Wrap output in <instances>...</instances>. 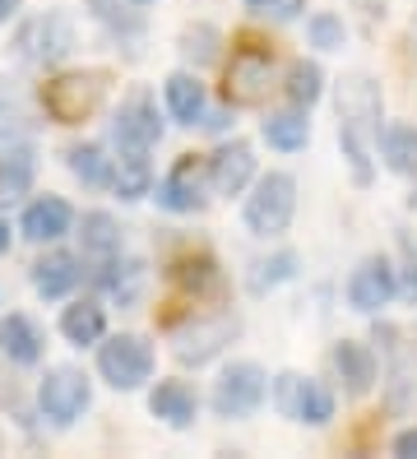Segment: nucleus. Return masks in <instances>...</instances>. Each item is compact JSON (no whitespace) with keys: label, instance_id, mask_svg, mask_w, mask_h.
Returning <instances> with one entry per match:
<instances>
[{"label":"nucleus","instance_id":"nucleus-6","mask_svg":"<svg viewBox=\"0 0 417 459\" xmlns=\"http://www.w3.org/2000/svg\"><path fill=\"white\" fill-rule=\"evenodd\" d=\"M269 394V376L256 362H232L213 385V413L218 418H250Z\"/></svg>","mask_w":417,"mask_h":459},{"label":"nucleus","instance_id":"nucleus-22","mask_svg":"<svg viewBox=\"0 0 417 459\" xmlns=\"http://www.w3.org/2000/svg\"><path fill=\"white\" fill-rule=\"evenodd\" d=\"M65 168L83 186H111L117 181V158H107L102 144H70L65 149Z\"/></svg>","mask_w":417,"mask_h":459},{"label":"nucleus","instance_id":"nucleus-35","mask_svg":"<svg viewBox=\"0 0 417 459\" xmlns=\"http://www.w3.org/2000/svg\"><path fill=\"white\" fill-rule=\"evenodd\" d=\"M399 292L408 297V302H417V260L408 264V274H404V283H399Z\"/></svg>","mask_w":417,"mask_h":459},{"label":"nucleus","instance_id":"nucleus-31","mask_svg":"<svg viewBox=\"0 0 417 459\" xmlns=\"http://www.w3.org/2000/svg\"><path fill=\"white\" fill-rule=\"evenodd\" d=\"M181 56L195 61V65H209L218 56V29H209V23H200V29H186L181 33Z\"/></svg>","mask_w":417,"mask_h":459},{"label":"nucleus","instance_id":"nucleus-36","mask_svg":"<svg viewBox=\"0 0 417 459\" xmlns=\"http://www.w3.org/2000/svg\"><path fill=\"white\" fill-rule=\"evenodd\" d=\"M19 5H23V0H0V23H5V19H10Z\"/></svg>","mask_w":417,"mask_h":459},{"label":"nucleus","instance_id":"nucleus-33","mask_svg":"<svg viewBox=\"0 0 417 459\" xmlns=\"http://www.w3.org/2000/svg\"><path fill=\"white\" fill-rule=\"evenodd\" d=\"M395 455L417 459V427H413V431H399V437H395Z\"/></svg>","mask_w":417,"mask_h":459},{"label":"nucleus","instance_id":"nucleus-5","mask_svg":"<svg viewBox=\"0 0 417 459\" xmlns=\"http://www.w3.org/2000/svg\"><path fill=\"white\" fill-rule=\"evenodd\" d=\"M14 47H19L23 61L56 65L61 56H70V47H74V23H70V14H61V10L33 14V19H28L23 29L14 33Z\"/></svg>","mask_w":417,"mask_h":459},{"label":"nucleus","instance_id":"nucleus-14","mask_svg":"<svg viewBox=\"0 0 417 459\" xmlns=\"http://www.w3.org/2000/svg\"><path fill=\"white\" fill-rule=\"evenodd\" d=\"M74 223V213L61 195H42L23 209V237L28 241H61Z\"/></svg>","mask_w":417,"mask_h":459},{"label":"nucleus","instance_id":"nucleus-26","mask_svg":"<svg viewBox=\"0 0 417 459\" xmlns=\"http://www.w3.org/2000/svg\"><path fill=\"white\" fill-rule=\"evenodd\" d=\"M380 149H385L389 172L417 181V126H389L380 134Z\"/></svg>","mask_w":417,"mask_h":459},{"label":"nucleus","instance_id":"nucleus-15","mask_svg":"<svg viewBox=\"0 0 417 459\" xmlns=\"http://www.w3.org/2000/svg\"><path fill=\"white\" fill-rule=\"evenodd\" d=\"M0 353H5L10 362H19V367L42 362V330L28 316H19V311L0 316Z\"/></svg>","mask_w":417,"mask_h":459},{"label":"nucleus","instance_id":"nucleus-25","mask_svg":"<svg viewBox=\"0 0 417 459\" xmlns=\"http://www.w3.org/2000/svg\"><path fill=\"white\" fill-rule=\"evenodd\" d=\"M61 334H65L74 348L98 343V339L107 334V316H102V307H98V302H74V307H65V316H61Z\"/></svg>","mask_w":417,"mask_h":459},{"label":"nucleus","instance_id":"nucleus-11","mask_svg":"<svg viewBox=\"0 0 417 459\" xmlns=\"http://www.w3.org/2000/svg\"><path fill=\"white\" fill-rule=\"evenodd\" d=\"M399 292V283H395V269H389V260H380V255H371V260H361L357 264V274L348 279V302L357 307V311H380L389 297Z\"/></svg>","mask_w":417,"mask_h":459},{"label":"nucleus","instance_id":"nucleus-19","mask_svg":"<svg viewBox=\"0 0 417 459\" xmlns=\"http://www.w3.org/2000/svg\"><path fill=\"white\" fill-rule=\"evenodd\" d=\"M79 247H83V255H93V260H102V264L117 260V255H121V228H117V219H111V213H102V209L83 213Z\"/></svg>","mask_w":417,"mask_h":459},{"label":"nucleus","instance_id":"nucleus-27","mask_svg":"<svg viewBox=\"0 0 417 459\" xmlns=\"http://www.w3.org/2000/svg\"><path fill=\"white\" fill-rule=\"evenodd\" d=\"M33 172H38V158L33 149H5V158H0V200H19L28 195V186H33Z\"/></svg>","mask_w":417,"mask_h":459},{"label":"nucleus","instance_id":"nucleus-12","mask_svg":"<svg viewBox=\"0 0 417 459\" xmlns=\"http://www.w3.org/2000/svg\"><path fill=\"white\" fill-rule=\"evenodd\" d=\"M158 204L172 209V213H200L204 209V181H200V163H195V153H186L181 163L162 177Z\"/></svg>","mask_w":417,"mask_h":459},{"label":"nucleus","instance_id":"nucleus-3","mask_svg":"<svg viewBox=\"0 0 417 459\" xmlns=\"http://www.w3.org/2000/svg\"><path fill=\"white\" fill-rule=\"evenodd\" d=\"M98 371L111 390H139L153 376V348L139 334H117L98 348Z\"/></svg>","mask_w":417,"mask_h":459},{"label":"nucleus","instance_id":"nucleus-30","mask_svg":"<svg viewBox=\"0 0 417 459\" xmlns=\"http://www.w3.org/2000/svg\"><path fill=\"white\" fill-rule=\"evenodd\" d=\"M320 84H325L320 65H316V61H297V65L288 70V98H292V107H311V102L320 98Z\"/></svg>","mask_w":417,"mask_h":459},{"label":"nucleus","instance_id":"nucleus-8","mask_svg":"<svg viewBox=\"0 0 417 459\" xmlns=\"http://www.w3.org/2000/svg\"><path fill=\"white\" fill-rule=\"evenodd\" d=\"M89 376L74 371V367H51L38 385V403H42V418H51L56 427H70L83 409H89Z\"/></svg>","mask_w":417,"mask_h":459},{"label":"nucleus","instance_id":"nucleus-9","mask_svg":"<svg viewBox=\"0 0 417 459\" xmlns=\"http://www.w3.org/2000/svg\"><path fill=\"white\" fill-rule=\"evenodd\" d=\"M158 134H162V126H158V112H153V98L149 93H130L121 102L117 121H111V140H117V149L121 153H149L158 144Z\"/></svg>","mask_w":417,"mask_h":459},{"label":"nucleus","instance_id":"nucleus-37","mask_svg":"<svg viewBox=\"0 0 417 459\" xmlns=\"http://www.w3.org/2000/svg\"><path fill=\"white\" fill-rule=\"evenodd\" d=\"M5 251H10V223L0 219V255H5Z\"/></svg>","mask_w":417,"mask_h":459},{"label":"nucleus","instance_id":"nucleus-34","mask_svg":"<svg viewBox=\"0 0 417 459\" xmlns=\"http://www.w3.org/2000/svg\"><path fill=\"white\" fill-rule=\"evenodd\" d=\"M301 5H306V0H274L265 14H274V19H292V14H301Z\"/></svg>","mask_w":417,"mask_h":459},{"label":"nucleus","instance_id":"nucleus-18","mask_svg":"<svg viewBox=\"0 0 417 459\" xmlns=\"http://www.w3.org/2000/svg\"><path fill=\"white\" fill-rule=\"evenodd\" d=\"M172 283H177L181 292H190V297H218V292H222V274H218L213 255H204V251L181 255V260L172 264Z\"/></svg>","mask_w":417,"mask_h":459},{"label":"nucleus","instance_id":"nucleus-16","mask_svg":"<svg viewBox=\"0 0 417 459\" xmlns=\"http://www.w3.org/2000/svg\"><path fill=\"white\" fill-rule=\"evenodd\" d=\"M149 409L153 418H162L167 427H190L195 422V409H200V399H195V390L186 381H158V390L149 394Z\"/></svg>","mask_w":417,"mask_h":459},{"label":"nucleus","instance_id":"nucleus-7","mask_svg":"<svg viewBox=\"0 0 417 459\" xmlns=\"http://www.w3.org/2000/svg\"><path fill=\"white\" fill-rule=\"evenodd\" d=\"M274 403L283 409V418L292 422H306V427H325L334 418V394L329 385L311 381V376H297V371H283L274 381Z\"/></svg>","mask_w":417,"mask_h":459},{"label":"nucleus","instance_id":"nucleus-29","mask_svg":"<svg viewBox=\"0 0 417 459\" xmlns=\"http://www.w3.org/2000/svg\"><path fill=\"white\" fill-rule=\"evenodd\" d=\"M297 274V255L292 251H278V255H269V260H256V269H250V292L256 297H265L269 288H278V283H288Z\"/></svg>","mask_w":417,"mask_h":459},{"label":"nucleus","instance_id":"nucleus-4","mask_svg":"<svg viewBox=\"0 0 417 459\" xmlns=\"http://www.w3.org/2000/svg\"><path fill=\"white\" fill-rule=\"evenodd\" d=\"M269 70H274V51L246 38V42L232 51L228 79H222V98L237 102V107H260L265 93H269Z\"/></svg>","mask_w":417,"mask_h":459},{"label":"nucleus","instance_id":"nucleus-20","mask_svg":"<svg viewBox=\"0 0 417 459\" xmlns=\"http://www.w3.org/2000/svg\"><path fill=\"white\" fill-rule=\"evenodd\" d=\"M74 283H79V260L70 251H51V255H42L33 264V288L42 297H51V302L65 297V292H74Z\"/></svg>","mask_w":417,"mask_h":459},{"label":"nucleus","instance_id":"nucleus-17","mask_svg":"<svg viewBox=\"0 0 417 459\" xmlns=\"http://www.w3.org/2000/svg\"><path fill=\"white\" fill-rule=\"evenodd\" d=\"M334 367H339L348 394H367L376 385V353L357 339H343L339 348H334Z\"/></svg>","mask_w":417,"mask_h":459},{"label":"nucleus","instance_id":"nucleus-38","mask_svg":"<svg viewBox=\"0 0 417 459\" xmlns=\"http://www.w3.org/2000/svg\"><path fill=\"white\" fill-rule=\"evenodd\" d=\"M246 5H256V10H260V14H265V10H269V5H274V0H246Z\"/></svg>","mask_w":417,"mask_h":459},{"label":"nucleus","instance_id":"nucleus-10","mask_svg":"<svg viewBox=\"0 0 417 459\" xmlns=\"http://www.w3.org/2000/svg\"><path fill=\"white\" fill-rule=\"evenodd\" d=\"M237 334H241V320H237V316H209V320H195V325L177 339V362H181V367H204V362L218 358Z\"/></svg>","mask_w":417,"mask_h":459},{"label":"nucleus","instance_id":"nucleus-28","mask_svg":"<svg viewBox=\"0 0 417 459\" xmlns=\"http://www.w3.org/2000/svg\"><path fill=\"white\" fill-rule=\"evenodd\" d=\"M149 181H153V172H149V153H121V168H117V195L121 200H139V195H149Z\"/></svg>","mask_w":417,"mask_h":459},{"label":"nucleus","instance_id":"nucleus-23","mask_svg":"<svg viewBox=\"0 0 417 459\" xmlns=\"http://www.w3.org/2000/svg\"><path fill=\"white\" fill-rule=\"evenodd\" d=\"M339 117H357V121H376L380 126V89L367 74H348L339 84Z\"/></svg>","mask_w":417,"mask_h":459},{"label":"nucleus","instance_id":"nucleus-32","mask_svg":"<svg viewBox=\"0 0 417 459\" xmlns=\"http://www.w3.org/2000/svg\"><path fill=\"white\" fill-rule=\"evenodd\" d=\"M311 47H320V51H339L343 47V19H334V14H311Z\"/></svg>","mask_w":417,"mask_h":459},{"label":"nucleus","instance_id":"nucleus-24","mask_svg":"<svg viewBox=\"0 0 417 459\" xmlns=\"http://www.w3.org/2000/svg\"><path fill=\"white\" fill-rule=\"evenodd\" d=\"M265 140H269V149L297 153V149H306V140H311V121H306L301 107H288V112H274V117L265 121Z\"/></svg>","mask_w":417,"mask_h":459},{"label":"nucleus","instance_id":"nucleus-1","mask_svg":"<svg viewBox=\"0 0 417 459\" xmlns=\"http://www.w3.org/2000/svg\"><path fill=\"white\" fill-rule=\"evenodd\" d=\"M107 98V74L102 70H74V74H61L42 84V107L56 126H79L89 121Z\"/></svg>","mask_w":417,"mask_h":459},{"label":"nucleus","instance_id":"nucleus-2","mask_svg":"<svg viewBox=\"0 0 417 459\" xmlns=\"http://www.w3.org/2000/svg\"><path fill=\"white\" fill-rule=\"evenodd\" d=\"M297 213V181L288 172H269L256 181V195H246V228L256 237H278L288 232Z\"/></svg>","mask_w":417,"mask_h":459},{"label":"nucleus","instance_id":"nucleus-13","mask_svg":"<svg viewBox=\"0 0 417 459\" xmlns=\"http://www.w3.org/2000/svg\"><path fill=\"white\" fill-rule=\"evenodd\" d=\"M250 177H256V158H250V144H241V140L222 144L209 158V181H213L218 195H241V186Z\"/></svg>","mask_w":417,"mask_h":459},{"label":"nucleus","instance_id":"nucleus-21","mask_svg":"<svg viewBox=\"0 0 417 459\" xmlns=\"http://www.w3.org/2000/svg\"><path fill=\"white\" fill-rule=\"evenodd\" d=\"M167 112H172L181 126H195L204 117V84L195 74H186V70H177V74H167Z\"/></svg>","mask_w":417,"mask_h":459},{"label":"nucleus","instance_id":"nucleus-39","mask_svg":"<svg viewBox=\"0 0 417 459\" xmlns=\"http://www.w3.org/2000/svg\"><path fill=\"white\" fill-rule=\"evenodd\" d=\"M135 5H149V0H135Z\"/></svg>","mask_w":417,"mask_h":459}]
</instances>
